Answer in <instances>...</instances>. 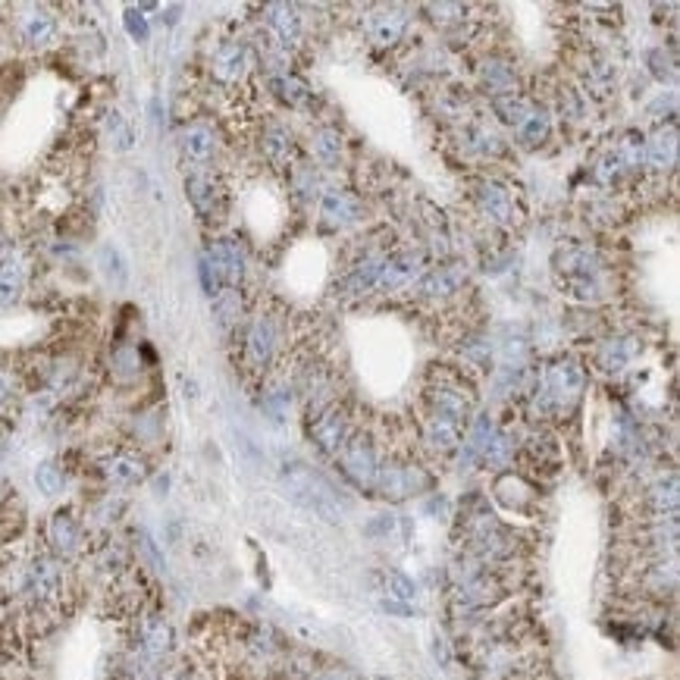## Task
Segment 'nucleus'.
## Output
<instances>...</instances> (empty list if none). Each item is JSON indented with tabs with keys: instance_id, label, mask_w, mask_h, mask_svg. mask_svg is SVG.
I'll return each instance as SVG.
<instances>
[{
	"instance_id": "f257e3e1",
	"label": "nucleus",
	"mask_w": 680,
	"mask_h": 680,
	"mask_svg": "<svg viewBox=\"0 0 680 680\" xmlns=\"http://www.w3.org/2000/svg\"><path fill=\"white\" fill-rule=\"evenodd\" d=\"M279 480H283V489L289 492V499L298 502L301 508H308L311 514H317L320 521H326V524L342 521V505H339L336 489L326 483L314 467L301 464V461H286L283 471H279Z\"/></svg>"
},
{
	"instance_id": "f03ea898",
	"label": "nucleus",
	"mask_w": 680,
	"mask_h": 680,
	"mask_svg": "<svg viewBox=\"0 0 680 680\" xmlns=\"http://www.w3.org/2000/svg\"><path fill=\"white\" fill-rule=\"evenodd\" d=\"M583 392V370L574 361L552 364L539 386L533 389V411L539 417H555L565 408H571Z\"/></svg>"
},
{
	"instance_id": "7ed1b4c3",
	"label": "nucleus",
	"mask_w": 680,
	"mask_h": 680,
	"mask_svg": "<svg viewBox=\"0 0 680 680\" xmlns=\"http://www.w3.org/2000/svg\"><path fill=\"white\" fill-rule=\"evenodd\" d=\"M558 276H565V289L577 298H590L599 289V261L596 254H590L586 248H568L558 254L555 261Z\"/></svg>"
},
{
	"instance_id": "20e7f679",
	"label": "nucleus",
	"mask_w": 680,
	"mask_h": 680,
	"mask_svg": "<svg viewBox=\"0 0 680 680\" xmlns=\"http://www.w3.org/2000/svg\"><path fill=\"white\" fill-rule=\"evenodd\" d=\"M339 461H342V471L345 477L355 483V486H364L370 489L373 483H377V471H380V461H377V452H373V445L367 436H355L345 442V449L339 452Z\"/></svg>"
},
{
	"instance_id": "39448f33",
	"label": "nucleus",
	"mask_w": 680,
	"mask_h": 680,
	"mask_svg": "<svg viewBox=\"0 0 680 680\" xmlns=\"http://www.w3.org/2000/svg\"><path fill=\"white\" fill-rule=\"evenodd\" d=\"M176 646V633L173 624L163 615H145L135 627V652L148 655V659L163 662Z\"/></svg>"
},
{
	"instance_id": "423d86ee",
	"label": "nucleus",
	"mask_w": 680,
	"mask_h": 680,
	"mask_svg": "<svg viewBox=\"0 0 680 680\" xmlns=\"http://www.w3.org/2000/svg\"><path fill=\"white\" fill-rule=\"evenodd\" d=\"M377 486L380 492L386 499H392V502H402V499H408V496H414V492H420L427 486V477L417 471V467H411V464H383L380 471H377Z\"/></svg>"
},
{
	"instance_id": "0eeeda50",
	"label": "nucleus",
	"mask_w": 680,
	"mask_h": 680,
	"mask_svg": "<svg viewBox=\"0 0 680 680\" xmlns=\"http://www.w3.org/2000/svg\"><path fill=\"white\" fill-rule=\"evenodd\" d=\"M63 590V574H60V561L51 555L35 558L32 565L26 568V593L35 602H54Z\"/></svg>"
},
{
	"instance_id": "6e6552de",
	"label": "nucleus",
	"mask_w": 680,
	"mask_h": 680,
	"mask_svg": "<svg viewBox=\"0 0 680 680\" xmlns=\"http://www.w3.org/2000/svg\"><path fill=\"white\" fill-rule=\"evenodd\" d=\"M204 264H207V270H210V276H214L217 286L232 289V286H239V279L245 273V254H242V248L236 242L223 239V242H217L214 248H210V257Z\"/></svg>"
},
{
	"instance_id": "1a4fd4ad",
	"label": "nucleus",
	"mask_w": 680,
	"mask_h": 680,
	"mask_svg": "<svg viewBox=\"0 0 680 680\" xmlns=\"http://www.w3.org/2000/svg\"><path fill=\"white\" fill-rule=\"evenodd\" d=\"M48 543H51V552L60 558L79 555L82 543H85V530H82L79 518H73L69 511H57L48 524Z\"/></svg>"
},
{
	"instance_id": "9d476101",
	"label": "nucleus",
	"mask_w": 680,
	"mask_h": 680,
	"mask_svg": "<svg viewBox=\"0 0 680 680\" xmlns=\"http://www.w3.org/2000/svg\"><path fill=\"white\" fill-rule=\"evenodd\" d=\"M311 439L320 452L326 455H339L348 442V424H345V414L339 408H330L317 414V420L311 424Z\"/></svg>"
},
{
	"instance_id": "9b49d317",
	"label": "nucleus",
	"mask_w": 680,
	"mask_h": 680,
	"mask_svg": "<svg viewBox=\"0 0 680 680\" xmlns=\"http://www.w3.org/2000/svg\"><path fill=\"white\" fill-rule=\"evenodd\" d=\"M420 267H424V261H420V254H414V251L383 257V270H380V279H377V289L395 292V289L411 286L414 279L420 276Z\"/></svg>"
},
{
	"instance_id": "f8f14e48",
	"label": "nucleus",
	"mask_w": 680,
	"mask_h": 680,
	"mask_svg": "<svg viewBox=\"0 0 680 680\" xmlns=\"http://www.w3.org/2000/svg\"><path fill=\"white\" fill-rule=\"evenodd\" d=\"M480 210L492 220V223H502V226H511V223H518V207H514V198L511 192L505 189V185L499 182H486L480 195Z\"/></svg>"
},
{
	"instance_id": "ddd939ff",
	"label": "nucleus",
	"mask_w": 680,
	"mask_h": 680,
	"mask_svg": "<svg viewBox=\"0 0 680 680\" xmlns=\"http://www.w3.org/2000/svg\"><path fill=\"white\" fill-rule=\"evenodd\" d=\"M273 348H276V326L270 317L254 320L251 333H248V348H245V358L251 370H264L273 358Z\"/></svg>"
},
{
	"instance_id": "4468645a",
	"label": "nucleus",
	"mask_w": 680,
	"mask_h": 680,
	"mask_svg": "<svg viewBox=\"0 0 680 680\" xmlns=\"http://www.w3.org/2000/svg\"><path fill=\"white\" fill-rule=\"evenodd\" d=\"M320 214L330 226H348L355 223L361 214V204L355 201V195H348L345 189H326L320 198Z\"/></svg>"
},
{
	"instance_id": "2eb2a0df",
	"label": "nucleus",
	"mask_w": 680,
	"mask_h": 680,
	"mask_svg": "<svg viewBox=\"0 0 680 680\" xmlns=\"http://www.w3.org/2000/svg\"><path fill=\"white\" fill-rule=\"evenodd\" d=\"M430 402H433V417L452 420V424H458V427L467 424V414H471V402L464 398V392L449 389V386H439V389L430 392Z\"/></svg>"
},
{
	"instance_id": "dca6fc26",
	"label": "nucleus",
	"mask_w": 680,
	"mask_h": 680,
	"mask_svg": "<svg viewBox=\"0 0 680 680\" xmlns=\"http://www.w3.org/2000/svg\"><path fill=\"white\" fill-rule=\"evenodd\" d=\"M267 22H270V29H273V35L279 38V48H292V44H298V38H301V16H298V10L295 7H289V4H273V7H267Z\"/></svg>"
},
{
	"instance_id": "f3484780",
	"label": "nucleus",
	"mask_w": 680,
	"mask_h": 680,
	"mask_svg": "<svg viewBox=\"0 0 680 680\" xmlns=\"http://www.w3.org/2000/svg\"><path fill=\"white\" fill-rule=\"evenodd\" d=\"M637 351H640V342H637V339H627V336H621V339H608V342H602V348L596 351V364H599L605 373H618V370H624L633 358H637Z\"/></svg>"
},
{
	"instance_id": "a211bd4d",
	"label": "nucleus",
	"mask_w": 680,
	"mask_h": 680,
	"mask_svg": "<svg viewBox=\"0 0 680 680\" xmlns=\"http://www.w3.org/2000/svg\"><path fill=\"white\" fill-rule=\"evenodd\" d=\"M104 477L113 483V486H135V483H142L145 480V461L138 458V455H113L104 461Z\"/></svg>"
},
{
	"instance_id": "6ab92c4d",
	"label": "nucleus",
	"mask_w": 680,
	"mask_h": 680,
	"mask_svg": "<svg viewBox=\"0 0 680 680\" xmlns=\"http://www.w3.org/2000/svg\"><path fill=\"white\" fill-rule=\"evenodd\" d=\"M461 283H464V273L458 267H436L420 276L417 292L430 295V298H445V295H455L461 289Z\"/></svg>"
},
{
	"instance_id": "aec40b11",
	"label": "nucleus",
	"mask_w": 680,
	"mask_h": 680,
	"mask_svg": "<svg viewBox=\"0 0 680 680\" xmlns=\"http://www.w3.org/2000/svg\"><path fill=\"white\" fill-rule=\"evenodd\" d=\"M405 29H408V16L402 10H380L370 19V35L377 44H383V48H392L395 41H402Z\"/></svg>"
},
{
	"instance_id": "412c9836",
	"label": "nucleus",
	"mask_w": 680,
	"mask_h": 680,
	"mask_svg": "<svg viewBox=\"0 0 680 680\" xmlns=\"http://www.w3.org/2000/svg\"><path fill=\"white\" fill-rule=\"evenodd\" d=\"M643 160L649 163L652 170H671L677 163V132L674 129H662L659 135H652L646 142Z\"/></svg>"
},
{
	"instance_id": "4be33fe9",
	"label": "nucleus",
	"mask_w": 680,
	"mask_h": 680,
	"mask_svg": "<svg viewBox=\"0 0 680 680\" xmlns=\"http://www.w3.org/2000/svg\"><path fill=\"white\" fill-rule=\"evenodd\" d=\"M245 66H248V54H245V48H242L239 41L223 44V48L217 51V57H214V73H217L223 82H236V79H242Z\"/></svg>"
},
{
	"instance_id": "5701e85b",
	"label": "nucleus",
	"mask_w": 680,
	"mask_h": 680,
	"mask_svg": "<svg viewBox=\"0 0 680 680\" xmlns=\"http://www.w3.org/2000/svg\"><path fill=\"white\" fill-rule=\"evenodd\" d=\"M311 151L323 167H339L342 163V135L336 129H317L311 135Z\"/></svg>"
},
{
	"instance_id": "b1692460",
	"label": "nucleus",
	"mask_w": 680,
	"mask_h": 680,
	"mask_svg": "<svg viewBox=\"0 0 680 680\" xmlns=\"http://www.w3.org/2000/svg\"><path fill=\"white\" fill-rule=\"evenodd\" d=\"M511 455H514V442H511V436L502 433V430H492V433L483 439L480 452H477V458H480L483 464H489V467H505V464L511 461Z\"/></svg>"
},
{
	"instance_id": "393cba45",
	"label": "nucleus",
	"mask_w": 680,
	"mask_h": 680,
	"mask_svg": "<svg viewBox=\"0 0 680 680\" xmlns=\"http://www.w3.org/2000/svg\"><path fill=\"white\" fill-rule=\"evenodd\" d=\"M217 142H214V132H210L207 126H192L189 132L182 135V151L189 160L195 163H204L210 160V154H214Z\"/></svg>"
},
{
	"instance_id": "a878e982",
	"label": "nucleus",
	"mask_w": 680,
	"mask_h": 680,
	"mask_svg": "<svg viewBox=\"0 0 680 680\" xmlns=\"http://www.w3.org/2000/svg\"><path fill=\"white\" fill-rule=\"evenodd\" d=\"M380 270H383V257H367V261H364V264H358V270L345 279L342 289H345V292H351V295H361V292L377 289Z\"/></svg>"
},
{
	"instance_id": "bb28decb",
	"label": "nucleus",
	"mask_w": 680,
	"mask_h": 680,
	"mask_svg": "<svg viewBox=\"0 0 680 680\" xmlns=\"http://www.w3.org/2000/svg\"><path fill=\"white\" fill-rule=\"evenodd\" d=\"M649 508L659 514V518H674L677 514V477H668V480H659L652 489H649V496H646Z\"/></svg>"
},
{
	"instance_id": "cd10ccee",
	"label": "nucleus",
	"mask_w": 680,
	"mask_h": 680,
	"mask_svg": "<svg viewBox=\"0 0 680 680\" xmlns=\"http://www.w3.org/2000/svg\"><path fill=\"white\" fill-rule=\"evenodd\" d=\"M461 430L464 427L452 424V420L433 417L427 424V442L433 445L436 452H452V449H458V442H461Z\"/></svg>"
},
{
	"instance_id": "c85d7f7f",
	"label": "nucleus",
	"mask_w": 680,
	"mask_h": 680,
	"mask_svg": "<svg viewBox=\"0 0 680 680\" xmlns=\"http://www.w3.org/2000/svg\"><path fill=\"white\" fill-rule=\"evenodd\" d=\"M160 674H163V662H157V659H148V655H142V652H129V659L120 665V677L123 680H160Z\"/></svg>"
},
{
	"instance_id": "c756f323",
	"label": "nucleus",
	"mask_w": 680,
	"mask_h": 680,
	"mask_svg": "<svg viewBox=\"0 0 680 680\" xmlns=\"http://www.w3.org/2000/svg\"><path fill=\"white\" fill-rule=\"evenodd\" d=\"M185 189H189V198L192 204L198 207V214H210L217 204V185L210 176H192L189 182H185Z\"/></svg>"
},
{
	"instance_id": "7c9ffc66",
	"label": "nucleus",
	"mask_w": 680,
	"mask_h": 680,
	"mask_svg": "<svg viewBox=\"0 0 680 680\" xmlns=\"http://www.w3.org/2000/svg\"><path fill=\"white\" fill-rule=\"evenodd\" d=\"M383 586H386V596L392 602H402L411 605L417 599V583L405 574V571H386L383 574Z\"/></svg>"
},
{
	"instance_id": "2f4dec72",
	"label": "nucleus",
	"mask_w": 680,
	"mask_h": 680,
	"mask_svg": "<svg viewBox=\"0 0 680 680\" xmlns=\"http://www.w3.org/2000/svg\"><path fill=\"white\" fill-rule=\"evenodd\" d=\"M514 129H518V138L524 145H539V142H546V135H549V116L543 110H530Z\"/></svg>"
},
{
	"instance_id": "473e14b6",
	"label": "nucleus",
	"mask_w": 680,
	"mask_h": 680,
	"mask_svg": "<svg viewBox=\"0 0 680 680\" xmlns=\"http://www.w3.org/2000/svg\"><path fill=\"white\" fill-rule=\"evenodd\" d=\"M483 82L489 85L492 95H511V88H514V69L508 63H499V60H492L483 66Z\"/></svg>"
},
{
	"instance_id": "72a5a7b5",
	"label": "nucleus",
	"mask_w": 680,
	"mask_h": 680,
	"mask_svg": "<svg viewBox=\"0 0 680 680\" xmlns=\"http://www.w3.org/2000/svg\"><path fill=\"white\" fill-rule=\"evenodd\" d=\"M492 107H496V113L502 116V120L508 126H518L524 116L530 113V104L518 95V91H511V95H499V98H492Z\"/></svg>"
},
{
	"instance_id": "f704fd0d",
	"label": "nucleus",
	"mask_w": 680,
	"mask_h": 680,
	"mask_svg": "<svg viewBox=\"0 0 680 680\" xmlns=\"http://www.w3.org/2000/svg\"><path fill=\"white\" fill-rule=\"evenodd\" d=\"M273 88H276V95L283 98V101H289L292 107H295V104H301L304 98H308V85L298 82V79H295V76H289V73H279V76L273 79Z\"/></svg>"
},
{
	"instance_id": "c9c22d12",
	"label": "nucleus",
	"mask_w": 680,
	"mask_h": 680,
	"mask_svg": "<svg viewBox=\"0 0 680 680\" xmlns=\"http://www.w3.org/2000/svg\"><path fill=\"white\" fill-rule=\"evenodd\" d=\"M35 483H38V489L44 492V496H57V492L63 489V471L54 461H44L35 471Z\"/></svg>"
},
{
	"instance_id": "e433bc0d",
	"label": "nucleus",
	"mask_w": 680,
	"mask_h": 680,
	"mask_svg": "<svg viewBox=\"0 0 680 680\" xmlns=\"http://www.w3.org/2000/svg\"><path fill=\"white\" fill-rule=\"evenodd\" d=\"M22 286V270L19 264L7 261V264H0V301H13L16 292Z\"/></svg>"
},
{
	"instance_id": "4c0bfd02",
	"label": "nucleus",
	"mask_w": 680,
	"mask_h": 680,
	"mask_svg": "<svg viewBox=\"0 0 680 680\" xmlns=\"http://www.w3.org/2000/svg\"><path fill=\"white\" fill-rule=\"evenodd\" d=\"M51 35H54V19L51 16H44V13L29 16V22H26V38L32 44H48Z\"/></svg>"
},
{
	"instance_id": "58836bf2",
	"label": "nucleus",
	"mask_w": 680,
	"mask_h": 680,
	"mask_svg": "<svg viewBox=\"0 0 680 680\" xmlns=\"http://www.w3.org/2000/svg\"><path fill=\"white\" fill-rule=\"evenodd\" d=\"M264 151H267L270 160L283 163V160L289 157V151H292L289 135H286V132H279V129H270V132L264 135Z\"/></svg>"
},
{
	"instance_id": "ea45409f",
	"label": "nucleus",
	"mask_w": 680,
	"mask_h": 680,
	"mask_svg": "<svg viewBox=\"0 0 680 680\" xmlns=\"http://www.w3.org/2000/svg\"><path fill=\"white\" fill-rule=\"evenodd\" d=\"M101 264H104V273H107L110 279H116V283H126V264H123L120 251L110 248V245H104V248H101Z\"/></svg>"
},
{
	"instance_id": "a19ab883",
	"label": "nucleus",
	"mask_w": 680,
	"mask_h": 680,
	"mask_svg": "<svg viewBox=\"0 0 680 680\" xmlns=\"http://www.w3.org/2000/svg\"><path fill=\"white\" fill-rule=\"evenodd\" d=\"M126 29L132 32V38H135V41H145V38H148V26H145V19L138 16L135 10H129V13H126Z\"/></svg>"
},
{
	"instance_id": "79ce46f5",
	"label": "nucleus",
	"mask_w": 680,
	"mask_h": 680,
	"mask_svg": "<svg viewBox=\"0 0 680 680\" xmlns=\"http://www.w3.org/2000/svg\"><path fill=\"white\" fill-rule=\"evenodd\" d=\"M317 680H351L345 671H326V674H320Z\"/></svg>"
},
{
	"instance_id": "37998d69",
	"label": "nucleus",
	"mask_w": 680,
	"mask_h": 680,
	"mask_svg": "<svg viewBox=\"0 0 680 680\" xmlns=\"http://www.w3.org/2000/svg\"><path fill=\"white\" fill-rule=\"evenodd\" d=\"M0 496H4V480H0Z\"/></svg>"
}]
</instances>
